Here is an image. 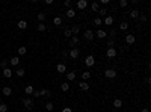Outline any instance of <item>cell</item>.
<instances>
[{
	"mask_svg": "<svg viewBox=\"0 0 151 112\" xmlns=\"http://www.w3.org/2000/svg\"><path fill=\"white\" fill-rule=\"evenodd\" d=\"M23 105H24V108L26 109H29V111H32L33 109V98H23Z\"/></svg>",
	"mask_w": 151,
	"mask_h": 112,
	"instance_id": "cell-1",
	"label": "cell"
},
{
	"mask_svg": "<svg viewBox=\"0 0 151 112\" xmlns=\"http://www.w3.org/2000/svg\"><path fill=\"white\" fill-rule=\"evenodd\" d=\"M104 76L107 77V79H115V77H116V71L113 68H107L104 71Z\"/></svg>",
	"mask_w": 151,
	"mask_h": 112,
	"instance_id": "cell-2",
	"label": "cell"
},
{
	"mask_svg": "<svg viewBox=\"0 0 151 112\" xmlns=\"http://www.w3.org/2000/svg\"><path fill=\"white\" fill-rule=\"evenodd\" d=\"M80 56V50L79 49H70V58L71 59H77Z\"/></svg>",
	"mask_w": 151,
	"mask_h": 112,
	"instance_id": "cell-3",
	"label": "cell"
},
{
	"mask_svg": "<svg viewBox=\"0 0 151 112\" xmlns=\"http://www.w3.org/2000/svg\"><path fill=\"white\" fill-rule=\"evenodd\" d=\"M85 64H86V67H92L94 64H95V58H94V55H89V56H86Z\"/></svg>",
	"mask_w": 151,
	"mask_h": 112,
	"instance_id": "cell-4",
	"label": "cell"
},
{
	"mask_svg": "<svg viewBox=\"0 0 151 112\" xmlns=\"http://www.w3.org/2000/svg\"><path fill=\"white\" fill-rule=\"evenodd\" d=\"M85 40H88V41H92L94 40V36H95V33H94V30H91V29H88L86 32H85Z\"/></svg>",
	"mask_w": 151,
	"mask_h": 112,
	"instance_id": "cell-5",
	"label": "cell"
},
{
	"mask_svg": "<svg viewBox=\"0 0 151 112\" xmlns=\"http://www.w3.org/2000/svg\"><path fill=\"white\" fill-rule=\"evenodd\" d=\"M136 41V36L131 35V33H128V35H125V42L128 44V46H131V44H135Z\"/></svg>",
	"mask_w": 151,
	"mask_h": 112,
	"instance_id": "cell-6",
	"label": "cell"
},
{
	"mask_svg": "<svg viewBox=\"0 0 151 112\" xmlns=\"http://www.w3.org/2000/svg\"><path fill=\"white\" fill-rule=\"evenodd\" d=\"M77 44H79V38L77 36H71L70 38V49H76Z\"/></svg>",
	"mask_w": 151,
	"mask_h": 112,
	"instance_id": "cell-7",
	"label": "cell"
},
{
	"mask_svg": "<svg viewBox=\"0 0 151 112\" xmlns=\"http://www.w3.org/2000/svg\"><path fill=\"white\" fill-rule=\"evenodd\" d=\"M12 70L11 68H3V77H6V79H11V77H12Z\"/></svg>",
	"mask_w": 151,
	"mask_h": 112,
	"instance_id": "cell-8",
	"label": "cell"
},
{
	"mask_svg": "<svg viewBox=\"0 0 151 112\" xmlns=\"http://www.w3.org/2000/svg\"><path fill=\"white\" fill-rule=\"evenodd\" d=\"M95 36H97V38H100V40H103V38L107 36V33H106V30H103V29H98V30H97V33H95Z\"/></svg>",
	"mask_w": 151,
	"mask_h": 112,
	"instance_id": "cell-9",
	"label": "cell"
},
{
	"mask_svg": "<svg viewBox=\"0 0 151 112\" xmlns=\"http://www.w3.org/2000/svg\"><path fill=\"white\" fill-rule=\"evenodd\" d=\"M103 24H106V26H112V24H113V17L107 15V17L103 20Z\"/></svg>",
	"mask_w": 151,
	"mask_h": 112,
	"instance_id": "cell-10",
	"label": "cell"
},
{
	"mask_svg": "<svg viewBox=\"0 0 151 112\" xmlns=\"http://www.w3.org/2000/svg\"><path fill=\"white\" fill-rule=\"evenodd\" d=\"M79 88L82 89V91H88V89L91 88V86H89V83H88V82H80V83H79Z\"/></svg>",
	"mask_w": 151,
	"mask_h": 112,
	"instance_id": "cell-11",
	"label": "cell"
},
{
	"mask_svg": "<svg viewBox=\"0 0 151 112\" xmlns=\"http://www.w3.org/2000/svg\"><path fill=\"white\" fill-rule=\"evenodd\" d=\"M86 6H88L86 0H79V2H77V8H79V9H85Z\"/></svg>",
	"mask_w": 151,
	"mask_h": 112,
	"instance_id": "cell-12",
	"label": "cell"
},
{
	"mask_svg": "<svg viewBox=\"0 0 151 112\" xmlns=\"http://www.w3.org/2000/svg\"><path fill=\"white\" fill-rule=\"evenodd\" d=\"M17 26H18V29H21V30H24L26 27H27V21H24V20H20L18 23H17Z\"/></svg>",
	"mask_w": 151,
	"mask_h": 112,
	"instance_id": "cell-13",
	"label": "cell"
},
{
	"mask_svg": "<svg viewBox=\"0 0 151 112\" xmlns=\"http://www.w3.org/2000/svg\"><path fill=\"white\" fill-rule=\"evenodd\" d=\"M106 55H107V58H115V56H116V50L115 49H107Z\"/></svg>",
	"mask_w": 151,
	"mask_h": 112,
	"instance_id": "cell-14",
	"label": "cell"
},
{
	"mask_svg": "<svg viewBox=\"0 0 151 112\" xmlns=\"http://www.w3.org/2000/svg\"><path fill=\"white\" fill-rule=\"evenodd\" d=\"M53 24L59 27L60 24H62V17H59V15H58V17H54V18H53Z\"/></svg>",
	"mask_w": 151,
	"mask_h": 112,
	"instance_id": "cell-15",
	"label": "cell"
},
{
	"mask_svg": "<svg viewBox=\"0 0 151 112\" xmlns=\"http://www.w3.org/2000/svg\"><path fill=\"white\" fill-rule=\"evenodd\" d=\"M2 92H3V96H11V94H12V89H11V86H3Z\"/></svg>",
	"mask_w": 151,
	"mask_h": 112,
	"instance_id": "cell-16",
	"label": "cell"
},
{
	"mask_svg": "<svg viewBox=\"0 0 151 112\" xmlns=\"http://www.w3.org/2000/svg\"><path fill=\"white\" fill-rule=\"evenodd\" d=\"M65 17H66V18H72V17H76V11L74 9H68L65 12Z\"/></svg>",
	"mask_w": 151,
	"mask_h": 112,
	"instance_id": "cell-17",
	"label": "cell"
},
{
	"mask_svg": "<svg viewBox=\"0 0 151 112\" xmlns=\"http://www.w3.org/2000/svg\"><path fill=\"white\" fill-rule=\"evenodd\" d=\"M98 14H100V18H106V14H107V9L106 8H101V9H98Z\"/></svg>",
	"mask_w": 151,
	"mask_h": 112,
	"instance_id": "cell-18",
	"label": "cell"
},
{
	"mask_svg": "<svg viewBox=\"0 0 151 112\" xmlns=\"http://www.w3.org/2000/svg\"><path fill=\"white\" fill-rule=\"evenodd\" d=\"M66 79H68V82L74 80V79H76V73H74V71H70V73H66Z\"/></svg>",
	"mask_w": 151,
	"mask_h": 112,
	"instance_id": "cell-19",
	"label": "cell"
},
{
	"mask_svg": "<svg viewBox=\"0 0 151 112\" xmlns=\"http://www.w3.org/2000/svg\"><path fill=\"white\" fill-rule=\"evenodd\" d=\"M24 92L27 94V96H32V94H33V86H32V85H27V86L24 88Z\"/></svg>",
	"mask_w": 151,
	"mask_h": 112,
	"instance_id": "cell-20",
	"label": "cell"
},
{
	"mask_svg": "<svg viewBox=\"0 0 151 112\" xmlns=\"http://www.w3.org/2000/svg\"><path fill=\"white\" fill-rule=\"evenodd\" d=\"M9 62H11V65H18V62H20V58H18V56H14V58H11V61H9Z\"/></svg>",
	"mask_w": 151,
	"mask_h": 112,
	"instance_id": "cell-21",
	"label": "cell"
},
{
	"mask_svg": "<svg viewBox=\"0 0 151 112\" xmlns=\"http://www.w3.org/2000/svg\"><path fill=\"white\" fill-rule=\"evenodd\" d=\"M101 24H103V20L100 18V17H97V18H94V26H95V27H100Z\"/></svg>",
	"mask_w": 151,
	"mask_h": 112,
	"instance_id": "cell-22",
	"label": "cell"
},
{
	"mask_svg": "<svg viewBox=\"0 0 151 112\" xmlns=\"http://www.w3.org/2000/svg\"><path fill=\"white\" fill-rule=\"evenodd\" d=\"M56 70H58V73H65L66 67H65L64 64H58V67H56Z\"/></svg>",
	"mask_w": 151,
	"mask_h": 112,
	"instance_id": "cell-23",
	"label": "cell"
},
{
	"mask_svg": "<svg viewBox=\"0 0 151 112\" xmlns=\"http://www.w3.org/2000/svg\"><path fill=\"white\" fill-rule=\"evenodd\" d=\"M39 94H41L42 97H50V96H52V92H50L48 89H41V91H39Z\"/></svg>",
	"mask_w": 151,
	"mask_h": 112,
	"instance_id": "cell-24",
	"label": "cell"
},
{
	"mask_svg": "<svg viewBox=\"0 0 151 112\" xmlns=\"http://www.w3.org/2000/svg\"><path fill=\"white\" fill-rule=\"evenodd\" d=\"M130 17H131V18H139V11L138 9L130 11Z\"/></svg>",
	"mask_w": 151,
	"mask_h": 112,
	"instance_id": "cell-25",
	"label": "cell"
},
{
	"mask_svg": "<svg viewBox=\"0 0 151 112\" xmlns=\"http://www.w3.org/2000/svg\"><path fill=\"white\" fill-rule=\"evenodd\" d=\"M79 32H80V26H79V24H76V26L71 27V33H76V35H77Z\"/></svg>",
	"mask_w": 151,
	"mask_h": 112,
	"instance_id": "cell-26",
	"label": "cell"
},
{
	"mask_svg": "<svg viewBox=\"0 0 151 112\" xmlns=\"http://www.w3.org/2000/svg\"><path fill=\"white\" fill-rule=\"evenodd\" d=\"M113 106H115V108H121V106H122V100H119V98H116V100H113Z\"/></svg>",
	"mask_w": 151,
	"mask_h": 112,
	"instance_id": "cell-27",
	"label": "cell"
},
{
	"mask_svg": "<svg viewBox=\"0 0 151 112\" xmlns=\"http://www.w3.org/2000/svg\"><path fill=\"white\" fill-rule=\"evenodd\" d=\"M8 64H9L8 59H2L0 61V67H2V68H8Z\"/></svg>",
	"mask_w": 151,
	"mask_h": 112,
	"instance_id": "cell-28",
	"label": "cell"
},
{
	"mask_svg": "<svg viewBox=\"0 0 151 112\" xmlns=\"http://www.w3.org/2000/svg\"><path fill=\"white\" fill-rule=\"evenodd\" d=\"M91 9L94 11V12H98V9H100V5H98V3H95V2H94V3L91 5Z\"/></svg>",
	"mask_w": 151,
	"mask_h": 112,
	"instance_id": "cell-29",
	"label": "cell"
},
{
	"mask_svg": "<svg viewBox=\"0 0 151 112\" xmlns=\"http://www.w3.org/2000/svg\"><path fill=\"white\" fill-rule=\"evenodd\" d=\"M119 29L121 30H127L128 29V23H127V21H122V23L119 24Z\"/></svg>",
	"mask_w": 151,
	"mask_h": 112,
	"instance_id": "cell-30",
	"label": "cell"
},
{
	"mask_svg": "<svg viewBox=\"0 0 151 112\" xmlns=\"http://www.w3.org/2000/svg\"><path fill=\"white\" fill-rule=\"evenodd\" d=\"M89 77H91V73H89V71H83V73H82V79H85V80H88V79H89Z\"/></svg>",
	"mask_w": 151,
	"mask_h": 112,
	"instance_id": "cell-31",
	"label": "cell"
},
{
	"mask_svg": "<svg viewBox=\"0 0 151 112\" xmlns=\"http://www.w3.org/2000/svg\"><path fill=\"white\" fill-rule=\"evenodd\" d=\"M26 52H27V49L21 46V47L18 49V56H23V55H26Z\"/></svg>",
	"mask_w": 151,
	"mask_h": 112,
	"instance_id": "cell-32",
	"label": "cell"
},
{
	"mask_svg": "<svg viewBox=\"0 0 151 112\" xmlns=\"http://www.w3.org/2000/svg\"><path fill=\"white\" fill-rule=\"evenodd\" d=\"M60 88H62V91H68V89H70V83L68 82H64L62 85H60Z\"/></svg>",
	"mask_w": 151,
	"mask_h": 112,
	"instance_id": "cell-33",
	"label": "cell"
},
{
	"mask_svg": "<svg viewBox=\"0 0 151 112\" xmlns=\"http://www.w3.org/2000/svg\"><path fill=\"white\" fill-rule=\"evenodd\" d=\"M0 112H8V105L6 103H0Z\"/></svg>",
	"mask_w": 151,
	"mask_h": 112,
	"instance_id": "cell-34",
	"label": "cell"
},
{
	"mask_svg": "<svg viewBox=\"0 0 151 112\" xmlns=\"http://www.w3.org/2000/svg\"><path fill=\"white\" fill-rule=\"evenodd\" d=\"M38 30L39 32H46L47 30V26L44 24V23H41V24H38Z\"/></svg>",
	"mask_w": 151,
	"mask_h": 112,
	"instance_id": "cell-35",
	"label": "cell"
},
{
	"mask_svg": "<svg viewBox=\"0 0 151 112\" xmlns=\"http://www.w3.org/2000/svg\"><path fill=\"white\" fill-rule=\"evenodd\" d=\"M15 74L18 76V77H23V76H24V70H23V68H18V70L15 71Z\"/></svg>",
	"mask_w": 151,
	"mask_h": 112,
	"instance_id": "cell-36",
	"label": "cell"
},
{
	"mask_svg": "<svg viewBox=\"0 0 151 112\" xmlns=\"http://www.w3.org/2000/svg\"><path fill=\"white\" fill-rule=\"evenodd\" d=\"M53 108H54L53 103H50V102H48V103H46V109H47L48 112H52V111H53Z\"/></svg>",
	"mask_w": 151,
	"mask_h": 112,
	"instance_id": "cell-37",
	"label": "cell"
},
{
	"mask_svg": "<svg viewBox=\"0 0 151 112\" xmlns=\"http://www.w3.org/2000/svg\"><path fill=\"white\" fill-rule=\"evenodd\" d=\"M38 20H39V21L46 20V12H39V14H38Z\"/></svg>",
	"mask_w": 151,
	"mask_h": 112,
	"instance_id": "cell-38",
	"label": "cell"
},
{
	"mask_svg": "<svg viewBox=\"0 0 151 112\" xmlns=\"http://www.w3.org/2000/svg\"><path fill=\"white\" fill-rule=\"evenodd\" d=\"M64 35H65L66 38H71V35H72V33H71V29H65V30H64Z\"/></svg>",
	"mask_w": 151,
	"mask_h": 112,
	"instance_id": "cell-39",
	"label": "cell"
},
{
	"mask_svg": "<svg viewBox=\"0 0 151 112\" xmlns=\"http://www.w3.org/2000/svg\"><path fill=\"white\" fill-rule=\"evenodd\" d=\"M113 46H115V41L110 38V40L107 41V47H109V49H113Z\"/></svg>",
	"mask_w": 151,
	"mask_h": 112,
	"instance_id": "cell-40",
	"label": "cell"
},
{
	"mask_svg": "<svg viewBox=\"0 0 151 112\" xmlns=\"http://www.w3.org/2000/svg\"><path fill=\"white\" fill-rule=\"evenodd\" d=\"M127 5H128V2H127V0H121V2H119V6H121V8H125Z\"/></svg>",
	"mask_w": 151,
	"mask_h": 112,
	"instance_id": "cell-41",
	"label": "cell"
},
{
	"mask_svg": "<svg viewBox=\"0 0 151 112\" xmlns=\"http://www.w3.org/2000/svg\"><path fill=\"white\" fill-rule=\"evenodd\" d=\"M139 18H141L142 23H145V21H147V15H145V14H139Z\"/></svg>",
	"mask_w": 151,
	"mask_h": 112,
	"instance_id": "cell-42",
	"label": "cell"
},
{
	"mask_svg": "<svg viewBox=\"0 0 151 112\" xmlns=\"http://www.w3.org/2000/svg\"><path fill=\"white\" fill-rule=\"evenodd\" d=\"M64 5H65V6L68 8V9H71V0H65V3H64Z\"/></svg>",
	"mask_w": 151,
	"mask_h": 112,
	"instance_id": "cell-43",
	"label": "cell"
},
{
	"mask_svg": "<svg viewBox=\"0 0 151 112\" xmlns=\"http://www.w3.org/2000/svg\"><path fill=\"white\" fill-rule=\"evenodd\" d=\"M33 97H41V94H39V91H36V89H33V94H32Z\"/></svg>",
	"mask_w": 151,
	"mask_h": 112,
	"instance_id": "cell-44",
	"label": "cell"
},
{
	"mask_svg": "<svg viewBox=\"0 0 151 112\" xmlns=\"http://www.w3.org/2000/svg\"><path fill=\"white\" fill-rule=\"evenodd\" d=\"M62 112H72V109H70V108H64Z\"/></svg>",
	"mask_w": 151,
	"mask_h": 112,
	"instance_id": "cell-45",
	"label": "cell"
},
{
	"mask_svg": "<svg viewBox=\"0 0 151 112\" xmlns=\"http://www.w3.org/2000/svg\"><path fill=\"white\" fill-rule=\"evenodd\" d=\"M141 112H150V111H148V109H142Z\"/></svg>",
	"mask_w": 151,
	"mask_h": 112,
	"instance_id": "cell-46",
	"label": "cell"
},
{
	"mask_svg": "<svg viewBox=\"0 0 151 112\" xmlns=\"http://www.w3.org/2000/svg\"><path fill=\"white\" fill-rule=\"evenodd\" d=\"M0 61H2V59H0Z\"/></svg>",
	"mask_w": 151,
	"mask_h": 112,
	"instance_id": "cell-47",
	"label": "cell"
}]
</instances>
